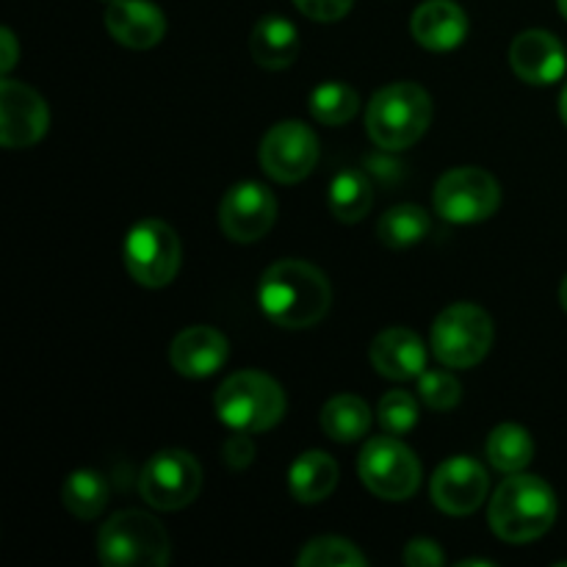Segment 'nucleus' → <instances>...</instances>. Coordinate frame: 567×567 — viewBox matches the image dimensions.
Instances as JSON below:
<instances>
[{"mask_svg":"<svg viewBox=\"0 0 567 567\" xmlns=\"http://www.w3.org/2000/svg\"><path fill=\"white\" fill-rule=\"evenodd\" d=\"M258 305L266 319L286 330L319 324L332 305V286L324 271L305 260H277L264 271Z\"/></svg>","mask_w":567,"mask_h":567,"instance_id":"obj_1","label":"nucleus"},{"mask_svg":"<svg viewBox=\"0 0 567 567\" xmlns=\"http://www.w3.org/2000/svg\"><path fill=\"white\" fill-rule=\"evenodd\" d=\"M491 529L504 543H532L557 520V496L540 476L507 474L491 498Z\"/></svg>","mask_w":567,"mask_h":567,"instance_id":"obj_2","label":"nucleus"},{"mask_svg":"<svg viewBox=\"0 0 567 567\" xmlns=\"http://www.w3.org/2000/svg\"><path fill=\"white\" fill-rule=\"evenodd\" d=\"M432 122L430 92L419 83L399 81L380 89L365 111V127L377 147L408 150L419 142Z\"/></svg>","mask_w":567,"mask_h":567,"instance_id":"obj_3","label":"nucleus"},{"mask_svg":"<svg viewBox=\"0 0 567 567\" xmlns=\"http://www.w3.org/2000/svg\"><path fill=\"white\" fill-rule=\"evenodd\" d=\"M286 393L260 371H238L219 385L214 399L216 415L225 426L238 432H266L286 415Z\"/></svg>","mask_w":567,"mask_h":567,"instance_id":"obj_4","label":"nucleus"},{"mask_svg":"<svg viewBox=\"0 0 567 567\" xmlns=\"http://www.w3.org/2000/svg\"><path fill=\"white\" fill-rule=\"evenodd\" d=\"M97 554L105 567H166L172 546L166 529L153 515L122 509L100 529Z\"/></svg>","mask_w":567,"mask_h":567,"instance_id":"obj_5","label":"nucleus"},{"mask_svg":"<svg viewBox=\"0 0 567 567\" xmlns=\"http://www.w3.org/2000/svg\"><path fill=\"white\" fill-rule=\"evenodd\" d=\"M493 347V319L474 302L449 305L432 324V352L446 369H474Z\"/></svg>","mask_w":567,"mask_h":567,"instance_id":"obj_6","label":"nucleus"},{"mask_svg":"<svg viewBox=\"0 0 567 567\" xmlns=\"http://www.w3.org/2000/svg\"><path fill=\"white\" fill-rule=\"evenodd\" d=\"M363 485L385 502H408L421 485V463L396 435L371 437L358 460Z\"/></svg>","mask_w":567,"mask_h":567,"instance_id":"obj_7","label":"nucleus"},{"mask_svg":"<svg viewBox=\"0 0 567 567\" xmlns=\"http://www.w3.org/2000/svg\"><path fill=\"white\" fill-rule=\"evenodd\" d=\"M127 275L144 288H164L181 271L183 247L177 233L161 219H144L125 238Z\"/></svg>","mask_w":567,"mask_h":567,"instance_id":"obj_8","label":"nucleus"},{"mask_svg":"<svg viewBox=\"0 0 567 567\" xmlns=\"http://www.w3.org/2000/svg\"><path fill=\"white\" fill-rule=\"evenodd\" d=\"M203 491V468L197 457L183 449H164L138 474V493L150 507L175 513L188 507Z\"/></svg>","mask_w":567,"mask_h":567,"instance_id":"obj_9","label":"nucleus"},{"mask_svg":"<svg viewBox=\"0 0 567 567\" xmlns=\"http://www.w3.org/2000/svg\"><path fill=\"white\" fill-rule=\"evenodd\" d=\"M502 205V188L480 166L449 169L435 186V210L452 225H476L491 219Z\"/></svg>","mask_w":567,"mask_h":567,"instance_id":"obj_10","label":"nucleus"},{"mask_svg":"<svg viewBox=\"0 0 567 567\" xmlns=\"http://www.w3.org/2000/svg\"><path fill=\"white\" fill-rule=\"evenodd\" d=\"M260 169L277 183H299L319 164V138L305 122H277L260 142Z\"/></svg>","mask_w":567,"mask_h":567,"instance_id":"obj_11","label":"nucleus"},{"mask_svg":"<svg viewBox=\"0 0 567 567\" xmlns=\"http://www.w3.org/2000/svg\"><path fill=\"white\" fill-rule=\"evenodd\" d=\"M277 199L255 181L236 183L219 203V227L230 241H260L275 227Z\"/></svg>","mask_w":567,"mask_h":567,"instance_id":"obj_12","label":"nucleus"},{"mask_svg":"<svg viewBox=\"0 0 567 567\" xmlns=\"http://www.w3.org/2000/svg\"><path fill=\"white\" fill-rule=\"evenodd\" d=\"M50 111L42 94L9 75L0 81V142L6 150L33 147L48 133Z\"/></svg>","mask_w":567,"mask_h":567,"instance_id":"obj_13","label":"nucleus"},{"mask_svg":"<svg viewBox=\"0 0 567 567\" xmlns=\"http://www.w3.org/2000/svg\"><path fill=\"white\" fill-rule=\"evenodd\" d=\"M491 480H487L485 465L474 457H452L437 465L432 476V502L446 515H471L485 504Z\"/></svg>","mask_w":567,"mask_h":567,"instance_id":"obj_14","label":"nucleus"},{"mask_svg":"<svg viewBox=\"0 0 567 567\" xmlns=\"http://www.w3.org/2000/svg\"><path fill=\"white\" fill-rule=\"evenodd\" d=\"M509 66L524 83L548 86L565 75L567 55L563 42L554 33L532 28V31L518 33L509 44Z\"/></svg>","mask_w":567,"mask_h":567,"instance_id":"obj_15","label":"nucleus"},{"mask_svg":"<svg viewBox=\"0 0 567 567\" xmlns=\"http://www.w3.org/2000/svg\"><path fill=\"white\" fill-rule=\"evenodd\" d=\"M103 22L116 42L133 50L155 48L166 33L164 11L150 0H111Z\"/></svg>","mask_w":567,"mask_h":567,"instance_id":"obj_16","label":"nucleus"},{"mask_svg":"<svg viewBox=\"0 0 567 567\" xmlns=\"http://www.w3.org/2000/svg\"><path fill=\"white\" fill-rule=\"evenodd\" d=\"M369 360L385 380H419L426 371V347L408 327H391L371 341Z\"/></svg>","mask_w":567,"mask_h":567,"instance_id":"obj_17","label":"nucleus"},{"mask_svg":"<svg viewBox=\"0 0 567 567\" xmlns=\"http://www.w3.org/2000/svg\"><path fill=\"white\" fill-rule=\"evenodd\" d=\"M169 363L188 380H205L227 363V338L214 327H188L172 341Z\"/></svg>","mask_w":567,"mask_h":567,"instance_id":"obj_18","label":"nucleus"},{"mask_svg":"<svg viewBox=\"0 0 567 567\" xmlns=\"http://www.w3.org/2000/svg\"><path fill=\"white\" fill-rule=\"evenodd\" d=\"M410 31L421 48L432 53H446V50L460 48L468 37V17L463 6L454 0H426L413 11Z\"/></svg>","mask_w":567,"mask_h":567,"instance_id":"obj_19","label":"nucleus"},{"mask_svg":"<svg viewBox=\"0 0 567 567\" xmlns=\"http://www.w3.org/2000/svg\"><path fill=\"white\" fill-rule=\"evenodd\" d=\"M249 50H252V59L258 61L264 70H271V72L288 70L299 55L297 25L280 14L264 17V20L252 28Z\"/></svg>","mask_w":567,"mask_h":567,"instance_id":"obj_20","label":"nucleus"},{"mask_svg":"<svg viewBox=\"0 0 567 567\" xmlns=\"http://www.w3.org/2000/svg\"><path fill=\"white\" fill-rule=\"evenodd\" d=\"M338 463L327 452H305L288 471V491L299 504H319L336 491Z\"/></svg>","mask_w":567,"mask_h":567,"instance_id":"obj_21","label":"nucleus"},{"mask_svg":"<svg viewBox=\"0 0 567 567\" xmlns=\"http://www.w3.org/2000/svg\"><path fill=\"white\" fill-rule=\"evenodd\" d=\"M321 430L338 443H354L369 435L371 408L360 396L341 393L321 408Z\"/></svg>","mask_w":567,"mask_h":567,"instance_id":"obj_22","label":"nucleus"},{"mask_svg":"<svg viewBox=\"0 0 567 567\" xmlns=\"http://www.w3.org/2000/svg\"><path fill=\"white\" fill-rule=\"evenodd\" d=\"M327 199H330V210L338 221L354 225V221H363L369 216L371 205H374V188L363 172L343 169L332 177Z\"/></svg>","mask_w":567,"mask_h":567,"instance_id":"obj_23","label":"nucleus"},{"mask_svg":"<svg viewBox=\"0 0 567 567\" xmlns=\"http://www.w3.org/2000/svg\"><path fill=\"white\" fill-rule=\"evenodd\" d=\"M487 463L502 474H520L535 457V441L518 424H502L487 437Z\"/></svg>","mask_w":567,"mask_h":567,"instance_id":"obj_24","label":"nucleus"},{"mask_svg":"<svg viewBox=\"0 0 567 567\" xmlns=\"http://www.w3.org/2000/svg\"><path fill=\"white\" fill-rule=\"evenodd\" d=\"M109 482L97 471L81 468L75 474H70L61 487V502L70 509L75 518L81 520H94L109 504Z\"/></svg>","mask_w":567,"mask_h":567,"instance_id":"obj_25","label":"nucleus"},{"mask_svg":"<svg viewBox=\"0 0 567 567\" xmlns=\"http://www.w3.org/2000/svg\"><path fill=\"white\" fill-rule=\"evenodd\" d=\"M432 221L430 214L419 205H396V208L385 210L377 221V238H380L385 247L391 249H404L413 247V244L424 241L426 233H430Z\"/></svg>","mask_w":567,"mask_h":567,"instance_id":"obj_26","label":"nucleus"},{"mask_svg":"<svg viewBox=\"0 0 567 567\" xmlns=\"http://www.w3.org/2000/svg\"><path fill=\"white\" fill-rule=\"evenodd\" d=\"M310 116L321 125H347L360 109V97L352 86L341 81H327L316 86L308 97Z\"/></svg>","mask_w":567,"mask_h":567,"instance_id":"obj_27","label":"nucleus"},{"mask_svg":"<svg viewBox=\"0 0 567 567\" xmlns=\"http://www.w3.org/2000/svg\"><path fill=\"white\" fill-rule=\"evenodd\" d=\"M297 565L302 567H365L369 559L363 557L354 543L343 540V537H316V540L305 543L299 551Z\"/></svg>","mask_w":567,"mask_h":567,"instance_id":"obj_28","label":"nucleus"},{"mask_svg":"<svg viewBox=\"0 0 567 567\" xmlns=\"http://www.w3.org/2000/svg\"><path fill=\"white\" fill-rule=\"evenodd\" d=\"M377 419L388 435H408L419 424V402L410 396L408 391H391L382 396L380 408H377Z\"/></svg>","mask_w":567,"mask_h":567,"instance_id":"obj_29","label":"nucleus"},{"mask_svg":"<svg viewBox=\"0 0 567 567\" xmlns=\"http://www.w3.org/2000/svg\"><path fill=\"white\" fill-rule=\"evenodd\" d=\"M419 396L430 410L446 413V410H454L460 404L463 388H460L457 377L449 374V371H424L419 377Z\"/></svg>","mask_w":567,"mask_h":567,"instance_id":"obj_30","label":"nucleus"},{"mask_svg":"<svg viewBox=\"0 0 567 567\" xmlns=\"http://www.w3.org/2000/svg\"><path fill=\"white\" fill-rule=\"evenodd\" d=\"M221 460L233 471L249 468L255 460V443L249 437V432L233 430V435H227V441L221 443Z\"/></svg>","mask_w":567,"mask_h":567,"instance_id":"obj_31","label":"nucleus"},{"mask_svg":"<svg viewBox=\"0 0 567 567\" xmlns=\"http://www.w3.org/2000/svg\"><path fill=\"white\" fill-rule=\"evenodd\" d=\"M293 6L316 22H336L349 14L354 0H293Z\"/></svg>","mask_w":567,"mask_h":567,"instance_id":"obj_32","label":"nucleus"},{"mask_svg":"<svg viewBox=\"0 0 567 567\" xmlns=\"http://www.w3.org/2000/svg\"><path fill=\"white\" fill-rule=\"evenodd\" d=\"M446 563V554L430 537H415L404 548V565L408 567H437Z\"/></svg>","mask_w":567,"mask_h":567,"instance_id":"obj_33","label":"nucleus"},{"mask_svg":"<svg viewBox=\"0 0 567 567\" xmlns=\"http://www.w3.org/2000/svg\"><path fill=\"white\" fill-rule=\"evenodd\" d=\"M0 44H3V55H0V72H3V75H9V72L14 70L17 59H20L17 37L9 31V28H3V31H0Z\"/></svg>","mask_w":567,"mask_h":567,"instance_id":"obj_34","label":"nucleus"},{"mask_svg":"<svg viewBox=\"0 0 567 567\" xmlns=\"http://www.w3.org/2000/svg\"><path fill=\"white\" fill-rule=\"evenodd\" d=\"M559 114H563V120L567 125V86L563 89V97H559Z\"/></svg>","mask_w":567,"mask_h":567,"instance_id":"obj_35","label":"nucleus"},{"mask_svg":"<svg viewBox=\"0 0 567 567\" xmlns=\"http://www.w3.org/2000/svg\"><path fill=\"white\" fill-rule=\"evenodd\" d=\"M468 565H482V567H493V563H487V559H463L460 567H468Z\"/></svg>","mask_w":567,"mask_h":567,"instance_id":"obj_36","label":"nucleus"},{"mask_svg":"<svg viewBox=\"0 0 567 567\" xmlns=\"http://www.w3.org/2000/svg\"><path fill=\"white\" fill-rule=\"evenodd\" d=\"M559 302H563V308L567 310V277L563 280V286H559Z\"/></svg>","mask_w":567,"mask_h":567,"instance_id":"obj_37","label":"nucleus"},{"mask_svg":"<svg viewBox=\"0 0 567 567\" xmlns=\"http://www.w3.org/2000/svg\"><path fill=\"white\" fill-rule=\"evenodd\" d=\"M557 6H559V11H563V17L567 20V0H557Z\"/></svg>","mask_w":567,"mask_h":567,"instance_id":"obj_38","label":"nucleus"},{"mask_svg":"<svg viewBox=\"0 0 567 567\" xmlns=\"http://www.w3.org/2000/svg\"><path fill=\"white\" fill-rule=\"evenodd\" d=\"M109 3H111V0H109Z\"/></svg>","mask_w":567,"mask_h":567,"instance_id":"obj_39","label":"nucleus"}]
</instances>
